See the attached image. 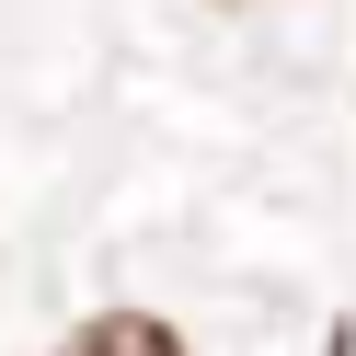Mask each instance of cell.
Instances as JSON below:
<instances>
[{
    "label": "cell",
    "instance_id": "6da1fadb",
    "mask_svg": "<svg viewBox=\"0 0 356 356\" xmlns=\"http://www.w3.org/2000/svg\"><path fill=\"white\" fill-rule=\"evenodd\" d=\"M58 356H184V333H172L161 310H92Z\"/></svg>",
    "mask_w": 356,
    "mask_h": 356
},
{
    "label": "cell",
    "instance_id": "7a4b0ae2",
    "mask_svg": "<svg viewBox=\"0 0 356 356\" xmlns=\"http://www.w3.org/2000/svg\"><path fill=\"white\" fill-rule=\"evenodd\" d=\"M322 356H356V322H333V333H322Z\"/></svg>",
    "mask_w": 356,
    "mask_h": 356
}]
</instances>
